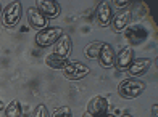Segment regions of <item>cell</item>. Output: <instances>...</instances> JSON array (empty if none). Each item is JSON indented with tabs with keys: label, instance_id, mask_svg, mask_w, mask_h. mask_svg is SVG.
<instances>
[{
	"label": "cell",
	"instance_id": "obj_23",
	"mask_svg": "<svg viewBox=\"0 0 158 117\" xmlns=\"http://www.w3.org/2000/svg\"><path fill=\"white\" fill-rule=\"evenodd\" d=\"M82 117H92V115H90L89 112H84V114H82Z\"/></svg>",
	"mask_w": 158,
	"mask_h": 117
},
{
	"label": "cell",
	"instance_id": "obj_5",
	"mask_svg": "<svg viewBox=\"0 0 158 117\" xmlns=\"http://www.w3.org/2000/svg\"><path fill=\"white\" fill-rule=\"evenodd\" d=\"M63 76L69 80H81L90 72V69L82 63H69L63 71Z\"/></svg>",
	"mask_w": 158,
	"mask_h": 117
},
{
	"label": "cell",
	"instance_id": "obj_13",
	"mask_svg": "<svg viewBox=\"0 0 158 117\" xmlns=\"http://www.w3.org/2000/svg\"><path fill=\"white\" fill-rule=\"evenodd\" d=\"M150 66H152V60H150V58H139V60L132 61L127 72H129V76H132V77H140L150 69Z\"/></svg>",
	"mask_w": 158,
	"mask_h": 117
},
{
	"label": "cell",
	"instance_id": "obj_1",
	"mask_svg": "<svg viewBox=\"0 0 158 117\" xmlns=\"http://www.w3.org/2000/svg\"><path fill=\"white\" fill-rule=\"evenodd\" d=\"M145 84L142 80L137 79H126L119 84L118 87V95L124 99H134L142 95V92L145 90Z\"/></svg>",
	"mask_w": 158,
	"mask_h": 117
},
{
	"label": "cell",
	"instance_id": "obj_10",
	"mask_svg": "<svg viewBox=\"0 0 158 117\" xmlns=\"http://www.w3.org/2000/svg\"><path fill=\"white\" fill-rule=\"evenodd\" d=\"M148 32L142 26H129L124 31V37L131 45H140L142 42H145Z\"/></svg>",
	"mask_w": 158,
	"mask_h": 117
},
{
	"label": "cell",
	"instance_id": "obj_19",
	"mask_svg": "<svg viewBox=\"0 0 158 117\" xmlns=\"http://www.w3.org/2000/svg\"><path fill=\"white\" fill-rule=\"evenodd\" d=\"M53 117H73V112L68 106H61L53 112Z\"/></svg>",
	"mask_w": 158,
	"mask_h": 117
},
{
	"label": "cell",
	"instance_id": "obj_24",
	"mask_svg": "<svg viewBox=\"0 0 158 117\" xmlns=\"http://www.w3.org/2000/svg\"><path fill=\"white\" fill-rule=\"evenodd\" d=\"M2 109H3V101L0 99V111H2Z\"/></svg>",
	"mask_w": 158,
	"mask_h": 117
},
{
	"label": "cell",
	"instance_id": "obj_15",
	"mask_svg": "<svg viewBox=\"0 0 158 117\" xmlns=\"http://www.w3.org/2000/svg\"><path fill=\"white\" fill-rule=\"evenodd\" d=\"M69 63H71V61H68V58H60V56H56V55H53V53L45 56V64L48 66V68H52V69L63 71Z\"/></svg>",
	"mask_w": 158,
	"mask_h": 117
},
{
	"label": "cell",
	"instance_id": "obj_6",
	"mask_svg": "<svg viewBox=\"0 0 158 117\" xmlns=\"http://www.w3.org/2000/svg\"><path fill=\"white\" fill-rule=\"evenodd\" d=\"M134 61V50L131 47H124L119 50L118 55H114V64L118 71H127L129 66Z\"/></svg>",
	"mask_w": 158,
	"mask_h": 117
},
{
	"label": "cell",
	"instance_id": "obj_14",
	"mask_svg": "<svg viewBox=\"0 0 158 117\" xmlns=\"http://www.w3.org/2000/svg\"><path fill=\"white\" fill-rule=\"evenodd\" d=\"M71 39H69V35L66 34H63L61 37L56 40L55 43V50H53V55L56 56H60V58H68L69 53H71Z\"/></svg>",
	"mask_w": 158,
	"mask_h": 117
},
{
	"label": "cell",
	"instance_id": "obj_18",
	"mask_svg": "<svg viewBox=\"0 0 158 117\" xmlns=\"http://www.w3.org/2000/svg\"><path fill=\"white\" fill-rule=\"evenodd\" d=\"M31 117H50V115H48V109H47V106H45V104L35 106V109H34V112H32Z\"/></svg>",
	"mask_w": 158,
	"mask_h": 117
},
{
	"label": "cell",
	"instance_id": "obj_7",
	"mask_svg": "<svg viewBox=\"0 0 158 117\" xmlns=\"http://www.w3.org/2000/svg\"><path fill=\"white\" fill-rule=\"evenodd\" d=\"M27 21H29V26L32 29H35L37 32L48 27V19L35 8V6H29V8H27Z\"/></svg>",
	"mask_w": 158,
	"mask_h": 117
},
{
	"label": "cell",
	"instance_id": "obj_20",
	"mask_svg": "<svg viewBox=\"0 0 158 117\" xmlns=\"http://www.w3.org/2000/svg\"><path fill=\"white\" fill-rule=\"evenodd\" d=\"M113 5L116 6V8H126V6H129V2L127 0H114Z\"/></svg>",
	"mask_w": 158,
	"mask_h": 117
},
{
	"label": "cell",
	"instance_id": "obj_8",
	"mask_svg": "<svg viewBox=\"0 0 158 117\" xmlns=\"http://www.w3.org/2000/svg\"><path fill=\"white\" fill-rule=\"evenodd\" d=\"M35 8H37L47 19H55L60 14V6L53 0H37L35 2Z\"/></svg>",
	"mask_w": 158,
	"mask_h": 117
},
{
	"label": "cell",
	"instance_id": "obj_2",
	"mask_svg": "<svg viewBox=\"0 0 158 117\" xmlns=\"http://www.w3.org/2000/svg\"><path fill=\"white\" fill-rule=\"evenodd\" d=\"M63 29L61 27H45L42 29V31H39L37 34H35V45L40 47V48H47L50 45H55L56 40H58L61 35H63Z\"/></svg>",
	"mask_w": 158,
	"mask_h": 117
},
{
	"label": "cell",
	"instance_id": "obj_16",
	"mask_svg": "<svg viewBox=\"0 0 158 117\" xmlns=\"http://www.w3.org/2000/svg\"><path fill=\"white\" fill-rule=\"evenodd\" d=\"M23 115V109H21V103L18 99L10 101V104L5 107V115L3 117H21Z\"/></svg>",
	"mask_w": 158,
	"mask_h": 117
},
{
	"label": "cell",
	"instance_id": "obj_21",
	"mask_svg": "<svg viewBox=\"0 0 158 117\" xmlns=\"http://www.w3.org/2000/svg\"><path fill=\"white\" fill-rule=\"evenodd\" d=\"M152 117H158V104L156 103L152 106Z\"/></svg>",
	"mask_w": 158,
	"mask_h": 117
},
{
	"label": "cell",
	"instance_id": "obj_22",
	"mask_svg": "<svg viewBox=\"0 0 158 117\" xmlns=\"http://www.w3.org/2000/svg\"><path fill=\"white\" fill-rule=\"evenodd\" d=\"M103 117H118V115L114 114V112H106V114H105Z\"/></svg>",
	"mask_w": 158,
	"mask_h": 117
},
{
	"label": "cell",
	"instance_id": "obj_4",
	"mask_svg": "<svg viewBox=\"0 0 158 117\" xmlns=\"http://www.w3.org/2000/svg\"><path fill=\"white\" fill-rule=\"evenodd\" d=\"M108 99H106L105 96H94L90 101H89V104H87V112L92 115V117H103L106 112H108Z\"/></svg>",
	"mask_w": 158,
	"mask_h": 117
},
{
	"label": "cell",
	"instance_id": "obj_3",
	"mask_svg": "<svg viewBox=\"0 0 158 117\" xmlns=\"http://www.w3.org/2000/svg\"><path fill=\"white\" fill-rule=\"evenodd\" d=\"M21 16H23V5H21V2H10L2 11V23L5 27L11 29L19 23Z\"/></svg>",
	"mask_w": 158,
	"mask_h": 117
},
{
	"label": "cell",
	"instance_id": "obj_25",
	"mask_svg": "<svg viewBox=\"0 0 158 117\" xmlns=\"http://www.w3.org/2000/svg\"><path fill=\"white\" fill-rule=\"evenodd\" d=\"M123 117H132V115H131V114H124Z\"/></svg>",
	"mask_w": 158,
	"mask_h": 117
},
{
	"label": "cell",
	"instance_id": "obj_11",
	"mask_svg": "<svg viewBox=\"0 0 158 117\" xmlns=\"http://www.w3.org/2000/svg\"><path fill=\"white\" fill-rule=\"evenodd\" d=\"M98 64L102 66V68L108 69V68H113L114 64V50L110 43H102V47H100V53H98Z\"/></svg>",
	"mask_w": 158,
	"mask_h": 117
},
{
	"label": "cell",
	"instance_id": "obj_9",
	"mask_svg": "<svg viewBox=\"0 0 158 117\" xmlns=\"http://www.w3.org/2000/svg\"><path fill=\"white\" fill-rule=\"evenodd\" d=\"M131 18H132L131 10H123V11L116 13L111 18V23H110L113 32H123V31H126V29L129 27V23H131Z\"/></svg>",
	"mask_w": 158,
	"mask_h": 117
},
{
	"label": "cell",
	"instance_id": "obj_17",
	"mask_svg": "<svg viewBox=\"0 0 158 117\" xmlns=\"http://www.w3.org/2000/svg\"><path fill=\"white\" fill-rule=\"evenodd\" d=\"M100 47H102V42H90L85 45L84 48V53L89 60H97L98 53H100Z\"/></svg>",
	"mask_w": 158,
	"mask_h": 117
},
{
	"label": "cell",
	"instance_id": "obj_12",
	"mask_svg": "<svg viewBox=\"0 0 158 117\" xmlns=\"http://www.w3.org/2000/svg\"><path fill=\"white\" fill-rule=\"evenodd\" d=\"M113 18V10H111V3L110 2H100L97 6V21L100 27H106L110 26Z\"/></svg>",
	"mask_w": 158,
	"mask_h": 117
}]
</instances>
